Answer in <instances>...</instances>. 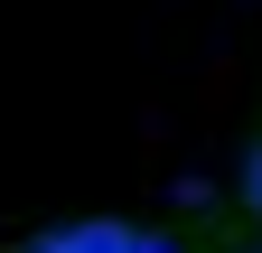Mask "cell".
Masks as SVG:
<instances>
[{"label":"cell","instance_id":"cell-2","mask_svg":"<svg viewBox=\"0 0 262 253\" xmlns=\"http://www.w3.org/2000/svg\"><path fill=\"white\" fill-rule=\"evenodd\" d=\"M234 197H244V216H262V141L244 150V169H234Z\"/></svg>","mask_w":262,"mask_h":253},{"label":"cell","instance_id":"cell-1","mask_svg":"<svg viewBox=\"0 0 262 253\" xmlns=\"http://www.w3.org/2000/svg\"><path fill=\"white\" fill-rule=\"evenodd\" d=\"M47 253H141V235H131V225H75V235H56Z\"/></svg>","mask_w":262,"mask_h":253}]
</instances>
